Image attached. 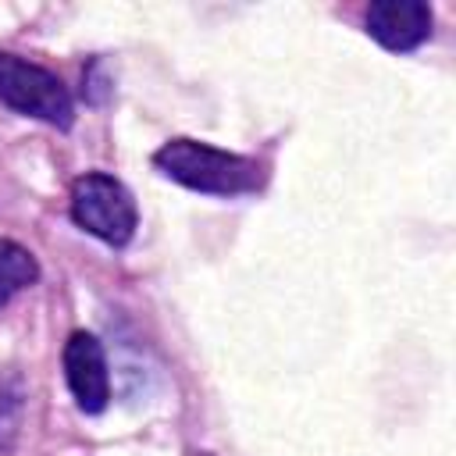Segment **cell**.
I'll return each instance as SVG.
<instances>
[{
    "instance_id": "6da1fadb",
    "label": "cell",
    "mask_w": 456,
    "mask_h": 456,
    "mask_svg": "<svg viewBox=\"0 0 456 456\" xmlns=\"http://www.w3.org/2000/svg\"><path fill=\"white\" fill-rule=\"evenodd\" d=\"M153 167L164 171L171 182L192 189V192H207V196H242V192H256L264 185V164L200 139H167L157 153H153Z\"/></svg>"
},
{
    "instance_id": "7a4b0ae2",
    "label": "cell",
    "mask_w": 456,
    "mask_h": 456,
    "mask_svg": "<svg viewBox=\"0 0 456 456\" xmlns=\"http://www.w3.org/2000/svg\"><path fill=\"white\" fill-rule=\"evenodd\" d=\"M71 221L107 246H128L139 224L132 192L107 171H86L71 182Z\"/></svg>"
},
{
    "instance_id": "3957f363",
    "label": "cell",
    "mask_w": 456,
    "mask_h": 456,
    "mask_svg": "<svg viewBox=\"0 0 456 456\" xmlns=\"http://www.w3.org/2000/svg\"><path fill=\"white\" fill-rule=\"evenodd\" d=\"M0 103L25 118H39L53 128H71L75 121L68 86L43 64H32L18 53H0Z\"/></svg>"
},
{
    "instance_id": "277c9868",
    "label": "cell",
    "mask_w": 456,
    "mask_h": 456,
    "mask_svg": "<svg viewBox=\"0 0 456 456\" xmlns=\"http://www.w3.org/2000/svg\"><path fill=\"white\" fill-rule=\"evenodd\" d=\"M64 381L82 413H103L110 403V370L93 331H71L64 342Z\"/></svg>"
},
{
    "instance_id": "5b68a950",
    "label": "cell",
    "mask_w": 456,
    "mask_h": 456,
    "mask_svg": "<svg viewBox=\"0 0 456 456\" xmlns=\"http://www.w3.org/2000/svg\"><path fill=\"white\" fill-rule=\"evenodd\" d=\"M367 36L392 53H410L431 36V7L424 0H374L363 14Z\"/></svg>"
},
{
    "instance_id": "8992f818",
    "label": "cell",
    "mask_w": 456,
    "mask_h": 456,
    "mask_svg": "<svg viewBox=\"0 0 456 456\" xmlns=\"http://www.w3.org/2000/svg\"><path fill=\"white\" fill-rule=\"evenodd\" d=\"M36 278H39L36 256H32L25 246H18V242L0 239V306H4L14 292L28 289Z\"/></svg>"
},
{
    "instance_id": "52a82bcc",
    "label": "cell",
    "mask_w": 456,
    "mask_h": 456,
    "mask_svg": "<svg viewBox=\"0 0 456 456\" xmlns=\"http://www.w3.org/2000/svg\"><path fill=\"white\" fill-rule=\"evenodd\" d=\"M21 424V381L0 378V456L11 449Z\"/></svg>"
}]
</instances>
